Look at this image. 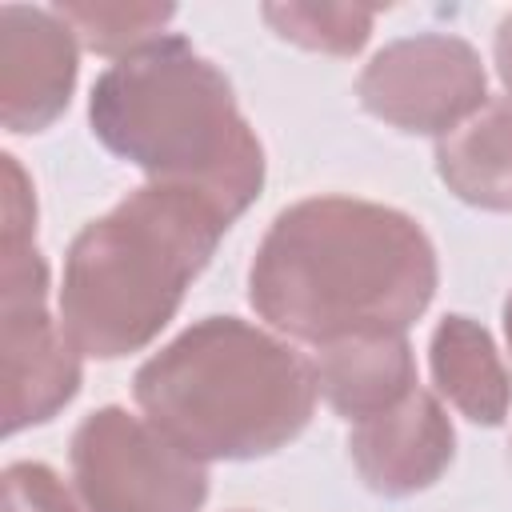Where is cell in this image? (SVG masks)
Here are the masks:
<instances>
[{
	"instance_id": "7",
	"label": "cell",
	"mask_w": 512,
	"mask_h": 512,
	"mask_svg": "<svg viewBox=\"0 0 512 512\" xmlns=\"http://www.w3.org/2000/svg\"><path fill=\"white\" fill-rule=\"evenodd\" d=\"M368 116L408 136H448L476 116L488 96L480 52L452 32H416L384 44L356 76Z\"/></svg>"
},
{
	"instance_id": "13",
	"label": "cell",
	"mask_w": 512,
	"mask_h": 512,
	"mask_svg": "<svg viewBox=\"0 0 512 512\" xmlns=\"http://www.w3.org/2000/svg\"><path fill=\"white\" fill-rule=\"evenodd\" d=\"M52 12L72 28V36L96 52L124 60L136 48L168 36L164 24L176 16L172 4H148V0H60Z\"/></svg>"
},
{
	"instance_id": "10",
	"label": "cell",
	"mask_w": 512,
	"mask_h": 512,
	"mask_svg": "<svg viewBox=\"0 0 512 512\" xmlns=\"http://www.w3.org/2000/svg\"><path fill=\"white\" fill-rule=\"evenodd\" d=\"M316 388L352 424L400 404L416 388V356L404 332H360L312 348Z\"/></svg>"
},
{
	"instance_id": "9",
	"label": "cell",
	"mask_w": 512,
	"mask_h": 512,
	"mask_svg": "<svg viewBox=\"0 0 512 512\" xmlns=\"http://www.w3.org/2000/svg\"><path fill=\"white\" fill-rule=\"evenodd\" d=\"M348 456L368 492L404 500L432 488L456 456V428L428 388H412L400 404L352 424Z\"/></svg>"
},
{
	"instance_id": "16",
	"label": "cell",
	"mask_w": 512,
	"mask_h": 512,
	"mask_svg": "<svg viewBox=\"0 0 512 512\" xmlns=\"http://www.w3.org/2000/svg\"><path fill=\"white\" fill-rule=\"evenodd\" d=\"M0 160H4V244H28L36 240V188L12 152H4Z\"/></svg>"
},
{
	"instance_id": "2",
	"label": "cell",
	"mask_w": 512,
	"mask_h": 512,
	"mask_svg": "<svg viewBox=\"0 0 512 512\" xmlns=\"http://www.w3.org/2000/svg\"><path fill=\"white\" fill-rule=\"evenodd\" d=\"M88 128L148 184L188 188L232 224L264 192V144L232 80L180 32L112 60L88 92Z\"/></svg>"
},
{
	"instance_id": "4",
	"label": "cell",
	"mask_w": 512,
	"mask_h": 512,
	"mask_svg": "<svg viewBox=\"0 0 512 512\" xmlns=\"http://www.w3.org/2000/svg\"><path fill=\"white\" fill-rule=\"evenodd\" d=\"M232 220L204 196L140 184L88 220L60 276V324L84 356L120 360L148 348L216 256Z\"/></svg>"
},
{
	"instance_id": "19",
	"label": "cell",
	"mask_w": 512,
	"mask_h": 512,
	"mask_svg": "<svg viewBox=\"0 0 512 512\" xmlns=\"http://www.w3.org/2000/svg\"><path fill=\"white\" fill-rule=\"evenodd\" d=\"M240 512H244V508H240Z\"/></svg>"
},
{
	"instance_id": "6",
	"label": "cell",
	"mask_w": 512,
	"mask_h": 512,
	"mask_svg": "<svg viewBox=\"0 0 512 512\" xmlns=\"http://www.w3.org/2000/svg\"><path fill=\"white\" fill-rule=\"evenodd\" d=\"M0 352H4V432L48 424L80 392V348L48 312V260L36 240L4 244L0 288Z\"/></svg>"
},
{
	"instance_id": "18",
	"label": "cell",
	"mask_w": 512,
	"mask_h": 512,
	"mask_svg": "<svg viewBox=\"0 0 512 512\" xmlns=\"http://www.w3.org/2000/svg\"><path fill=\"white\" fill-rule=\"evenodd\" d=\"M504 340H508V352H512V292H508V300H504Z\"/></svg>"
},
{
	"instance_id": "1",
	"label": "cell",
	"mask_w": 512,
	"mask_h": 512,
	"mask_svg": "<svg viewBox=\"0 0 512 512\" xmlns=\"http://www.w3.org/2000/svg\"><path fill=\"white\" fill-rule=\"evenodd\" d=\"M436 284L440 260L420 220L360 196H304L280 208L248 264L252 312L312 348L408 332Z\"/></svg>"
},
{
	"instance_id": "8",
	"label": "cell",
	"mask_w": 512,
	"mask_h": 512,
	"mask_svg": "<svg viewBox=\"0 0 512 512\" xmlns=\"http://www.w3.org/2000/svg\"><path fill=\"white\" fill-rule=\"evenodd\" d=\"M80 40L52 8H0V120L12 136L52 128L76 92Z\"/></svg>"
},
{
	"instance_id": "5",
	"label": "cell",
	"mask_w": 512,
	"mask_h": 512,
	"mask_svg": "<svg viewBox=\"0 0 512 512\" xmlns=\"http://www.w3.org/2000/svg\"><path fill=\"white\" fill-rule=\"evenodd\" d=\"M68 464L88 512H200L208 500L204 460L120 404L76 424Z\"/></svg>"
},
{
	"instance_id": "17",
	"label": "cell",
	"mask_w": 512,
	"mask_h": 512,
	"mask_svg": "<svg viewBox=\"0 0 512 512\" xmlns=\"http://www.w3.org/2000/svg\"><path fill=\"white\" fill-rule=\"evenodd\" d=\"M492 56H496V76L512 100V12L496 24V40H492Z\"/></svg>"
},
{
	"instance_id": "12",
	"label": "cell",
	"mask_w": 512,
	"mask_h": 512,
	"mask_svg": "<svg viewBox=\"0 0 512 512\" xmlns=\"http://www.w3.org/2000/svg\"><path fill=\"white\" fill-rule=\"evenodd\" d=\"M444 188L484 212H512V100H488L476 116L436 140Z\"/></svg>"
},
{
	"instance_id": "11",
	"label": "cell",
	"mask_w": 512,
	"mask_h": 512,
	"mask_svg": "<svg viewBox=\"0 0 512 512\" xmlns=\"http://www.w3.org/2000/svg\"><path fill=\"white\" fill-rule=\"evenodd\" d=\"M428 372L436 392L472 424L496 428L512 412V372L504 368L488 328L464 312H448L428 340Z\"/></svg>"
},
{
	"instance_id": "15",
	"label": "cell",
	"mask_w": 512,
	"mask_h": 512,
	"mask_svg": "<svg viewBox=\"0 0 512 512\" xmlns=\"http://www.w3.org/2000/svg\"><path fill=\"white\" fill-rule=\"evenodd\" d=\"M4 512H80V504L48 464L12 460L4 468Z\"/></svg>"
},
{
	"instance_id": "14",
	"label": "cell",
	"mask_w": 512,
	"mask_h": 512,
	"mask_svg": "<svg viewBox=\"0 0 512 512\" xmlns=\"http://www.w3.org/2000/svg\"><path fill=\"white\" fill-rule=\"evenodd\" d=\"M264 24L308 52H324V56H356L376 24V8H360V4H264L260 8Z\"/></svg>"
},
{
	"instance_id": "3",
	"label": "cell",
	"mask_w": 512,
	"mask_h": 512,
	"mask_svg": "<svg viewBox=\"0 0 512 512\" xmlns=\"http://www.w3.org/2000/svg\"><path fill=\"white\" fill-rule=\"evenodd\" d=\"M132 396L148 424L196 460H260L316 412L312 356L240 316H204L152 352Z\"/></svg>"
}]
</instances>
